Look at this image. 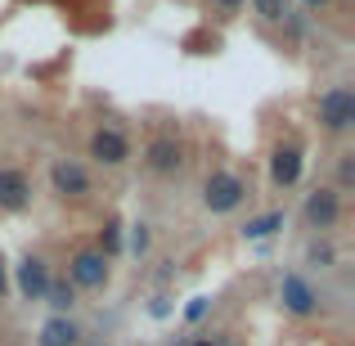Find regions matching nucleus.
I'll use <instances>...</instances> for the list:
<instances>
[{"mask_svg":"<svg viewBox=\"0 0 355 346\" xmlns=\"http://www.w3.org/2000/svg\"><path fill=\"white\" fill-rule=\"evenodd\" d=\"M243 193H248V184H243L234 171H216V175H207L202 202H207L211 211H234L239 202H243Z\"/></svg>","mask_w":355,"mask_h":346,"instance_id":"obj_1","label":"nucleus"},{"mask_svg":"<svg viewBox=\"0 0 355 346\" xmlns=\"http://www.w3.org/2000/svg\"><path fill=\"white\" fill-rule=\"evenodd\" d=\"M320 121L329 130H347L351 121H355V95H351L347 86H333L329 95L320 99Z\"/></svg>","mask_w":355,"mask_h":346,"instance_id":"obj_2","label":"nucleus"},{"mask_svg":"<svg viewBox=\"0 0 355 346\" xmlns=\"http://www.w3.org/2000/svg\"><path fill=\"white\" fill-rule=\"evenodd\" d=\"M68 279H72V288H104L108 261L99 257V252H77L72 266H68Z\"/></svg>","mask_w":355,"mask_h":346,"instance_id":"obj_3","label":"nucleus"},{"mask_svg":"<svg viewBox=\"0 0 355 346\" xmlns=\"http://www.w3.org/2000/svg\"><path fill=\"white\" fill-rule=\"evenodd\" d=\"M338 216H342V202H338L333 189H315L311 198H306V220H311L315 230H333Z\"/></svg>","mask_w":355,"mask_h":346,"instance_id":"obj_4","label":"nucleus"},{"mask_svg":"<svg viewBox=\"0 0 355 346\" xmlns=\"http://www.w3.org/2000/svg\"><path fill=\"white\" fill-rule=\"evenodd\" d=\"M90 153L99 157L104 166H121L130 157V144L121 130H95V139H90Z\"/></svg>","mask_w":355,"mask_h":346,"instance_id":"obj_5","label":"nucleus"},{"mask_svg":"<svg viewBox=\"0 0 355 346\" xmlns=\"http://www.w3.org/2000/svg\"><path fill=\"white\" fill-rule=\"evenodd\" d=\"M50 180H54V189L63 193V198H81V193H90V175L81 171L77 162H54V171H50Z\"/></svg>","mask_w":355,"mask_h":346,"instance_id":"obj_6","label":"nucleus"},{"mask_svg":"<svg viewBox=\"0 0 355 346\" xmlns=\"http://www.w3.org/2000/svg\"><path fill=\"white\" fill-rule=\"evenodd\" d=\"M144 162H148V171H157V175H171L175 166L184 162V157H180V144H175L171 135H162V139H153V144H148Z\"/></svg>","mask_w":355,"mask_h":346,"instance_id":"obj_7","label":"nucleus"},{"mask_svg":"<svg viewBox=\"0 0 355 346\" xmlns=\"http://www.w3.org/2000/svg\"><path fill=\"white\" fill-rule=\"evenodd\" d=\"M18 288H23V297L41 302V297H45V288H50V270H45V261L27 257L23 266H18Z\"/></svg>","mask_w":355,"mask_h":346,"instance_id":"obj_8","label":"nucleus"},{"mask_svg":"<svg viewBox=\"0 0 355 346\" xmlns=\"http://www.w3.org/2000/svg\"><path fill=\"white\" fill-rule=\"evenodd\" d=\"M270 175H275V184H297V175H302V148H297V144L275 148V157H270Z\"/></svg>","mask_w":355,"mask_h":346,"instance_id":"obj_9","label":"nucleus"},{"mask_svg":"<svg viewBox=\"0 0 355 346\" xmlns=\"http://www.w3.org/2000/svg\"><path fill=\"white\" fill-rule=\"evenodd\" d=\"M27 198H32V189H27V175H23V171H0V207L23 211Z\"/></svg>","mask_w":355,"mask_h":346,"instance_id":"obj_10","label":"nucleus"},{"mask_svg":"<svg viewBox=\"0 0 355 346\" xmlns=\"http://www.w3.org/2000/svg\"><path fill=\"white\" fill-rule=\"evenodd\" d=\"M284 306L293 315H311L315 311V293H311V284H306L302 275H288L284 279Z\"/></svg>","mask_w":355,"mask_h":346,"instance_id":"obj_11","label":"nucleus"},{"mask_svg":"<svg viewBox=\"0 0 355 346\" xmlns=\"http://www.w3.org/2000/svg\"><path fill=\"white\" fill-rule=\"evenodd\" d=\"M72 342H77V324L63 320V315L41 329V346H72Z\"/></svg>","mask_w":355,"mask_h":346,"instance_id":"obj_12","label":"nucleus"},{"mask_svg":"<svg viewBox=\"0 0 355 346\" xmlns=\"http://www.w3.org/2000/svg\"><path fill=\"white\" fill-rule=\"evenodd\" d=\"M279 225H284V211H270V216H261V220H248V239H270V234H275Z\"/></svg>","mask_w":355,"mask_h":346,"instance_id":"obj_13","label":"nucleus"},{"mask_svg":"<svg viewBox=\"0 0 355 346\" xmlns=\"http://www.w3.org/2000/svg\"><path fill=\"white\" fill-rule=\"evenodd\" d=\"M45 302H50L54 311H68V306L77 302V293H72V284H54V279H50V288H45Z\"/></svg>","mask_w":355,"mask_h":346,"instance_id":"obj_14","label":"nucleus"},{"mask_svg":"<svg viewBox=\"0 0 355 346\" xmlns=\"http://www.w3.org/2000/svg\"><path fill=\"white\" fill-rule=\"evenodd\" d=\"M121 248V225H117V220H108V225H104V252H99V257H113V252Z\"/></svg>","mask_w":355,"mask_h":346,"instance_id":"obj_15","label":"nucleus"},{"mask_svg":"<svg viewBox=\"0 0 355 346\" xmlns=\"http://www.w3.org/2000/svg\"><path fill=\"white\" fill-rule=\"evenodd\" d=\"M261 18H284V0H257Z\"/></svg>","mask_w":355,"mask_h":346,"instance_id":"obj_16","label":"nucleus"},{"mask_svg":"<svg viewBox=\"0 0 355 346\" xmlns=\"http://www.w3.org/2000/svg\"><path fill=\"white\" fill-rule=\"evenodd\" d=\"M338 180H342V189H347V184L355 180V162H351V153H347V157L338 162Z\"/></svg>","mask_w":355,"mask_h":346,"instance_id":"obj_17","label":"nucleus"},{"mask_svg":"<svg viewBox=\"0 0 355 346\" xmlns=\"http://www.w3.org/2000/svg\"><path fill=\"white\" fill-rule=\"evenodd\" d=\"M130 248H135V252H144V248H148V230H144V225L135 230V239H130Z\"/></svg>","mask_w":355,"mask_h":346,"instance_id":"obj_18","label":"nucleus"},{"mask_svg":"<svg viewBox=\"0 0 355 346\" xmlns=\"http://www.w3.org/2000/svg\"><path fill=\"white\" fill-rule=\"evenodd\" d=\"M202 311H207V302H202V297H193V302H189V320H202Z\"/></svg>","mask_w":355,"mask_h":346,"instance_id":"obj_19","label":"nucleus"},{"mask_svg":"<svg viewBox=\"0 0 355 346\" xmlns=\"http://www.w3.org/2000/svg\"><path fill=\"white\" fill-rule=\"evenodd\" d=\"M216 5H225V9H239V5H243V0H216Z\"/></svg>","mask_w":355,"mask_h":346,"instance_id":"obj_20","label":"nucleus"},{"mask_svg":"<svg viewBox=\"0 0 355 346\" xmlns=\"http://www.w3.org/2000/svg\"><path fill=\"white\" fill-rule=\"evenodd\" d=\"M0 297H5V266H0Z\"/></svg>","mask_w":355,"mask_h":346,"instance_id":"obj_21","label":"nucleus"},{"mask_svg":"<svg viewBox=\"0 0 355 346\" xmlns=\"http://www.w3.org/2000/svg\"><path fill=\"white\" fill-rule=\"evenodd\" d=\"M306 5H324V0H306Z\"/></svg>","mask_w":355,"mask_h":346,"instance_id":"obj_22","label":"nucleus"},{"mask_svg":"<svg viewBox=\"0 0 355 346\" xmlns=\"http://www.w3.org/2000/svg\"><path fill=\"white\" fill-rule=\"evenodd\" d=\"M198 346H211V342H198Z\"/></svg>","mask_w":355,"mask_h":346,"instance_id":"obj_23","label":"nucleus"}]
</instances>
